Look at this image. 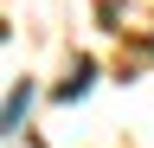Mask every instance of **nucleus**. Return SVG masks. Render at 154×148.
Listing matches in <instances>:
<instances>
[{"mask_svg": "<svg viewBox=\"0 0 154 148\" xmlns=\"http://www.w3.org/2000/svg\"><path fill=\"white\" fill-rule=\"evenodd\" d=\"M32 103H38V90H32V77H19V84L7 90V103H0V142H7V135H19V122L32 116Z\"/></svg>", "mask_w": 154, "mask_h": 148, "instance_id": "f03ea898", "label": "nucleus"}, {"mask_svg": "<svg viewBox=\"0 0 154 148\" xmlns=\"http://www.w3.org/2000/svg\"><path fill=\"white\" fill-rule=\"evenodd\" d=\"M90 84H96V65H90V58H77L71 84H58V103H77V97H90Z\"/></svg>", "mask_w": 154, "mask_h": 148, "instance_id": "7ed1b4c3", "label": "nucleus"}, {"mask_svg": "<svg viewBox=\"0 0 154 148\" xmlns=\"http://www.w3.org/2000/svg\"><path fill=\"white\" fill-rule=\"evenodd\" d=\"M109 32H154V0H96Z\"/></svg>", "mask_w": 154, "mask_h": 148, "instance_id": "f257e3e1", "label": "nucleus"}]
</instances>
